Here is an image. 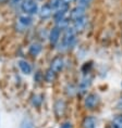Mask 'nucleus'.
Returning <instances> with one entry per match:
<instances>
[{
  "mask_svg": "<svg viewBox=\"0 0 122 128\" xmlns=\"http://www.w3.org/2000/svg\"><path fill=\"white\" fill-rule=\"evenodd\" d=\"M99 102H100V98L97 94H88L84 99V105L87 110H95L98 106Z\"/></svg>",
  "mask_w": 122,
  "mask_h": 128,
  "instance_id": "7ed1b4c3",
  "label": "nucleus"
},
{
  "mask_svg": "<svg viewBox=\"0 0 122 128\" xmlns=\"http://www.w3.org/2000/svg\"><path fill=\"white\" fill-rule=\"evenodd\" d=\"M53 10H52V8L50 7L49 4H45L39 10H38V14H39V16L41 18H50L51 15H53Z\"/></svg>",
  "mask_w": 122,
  "mask_h": 128,
  "instance_id": "0eeeda50",
  "label": "nucleus"
},
{
  "mask_svg": "<svg viewBox=\"0 0 122 128\" xmlns=\"http://www.w3.org/2000/svg\"><path fill=\"white\" fill-rule=\"evenodd\" d=\"M89 85H91V79L87 78V76H85L84 78L82 79V82H80V86H79V90L81 92H84L87 90V88L89 87ZM78 90V91H79Z\"/></svg>",
  "mask_w": 122,
  "mask_h": 128,
  "instance_id": "4468645a",
  "label": "nucleus"
},
{
  "mask_svg": "<svg viewBox=\"0 0 122 128\" xmlns=\"http://www.w3.org/2000/svg\"><path fill=\"white\" fill-rule=\"evenodd\" d=\"M76 42V30L73 27H68L66 28L65 32L62 34V37H61V47L62 49H70L75 44Z\"/></svg>",
  "mask_w": 122,
  "mask_h": 128,
  "instance_id": "f257e3e1",
  "label": "nucleus"
},
{
  "mask_svg": "<svg viewBox=\"0 0 122 128\" xmlns=\"http://www.w3.org/2000/svg\"><path fill=\"white\" fill-rule=\"evenodd\" d=\"M18 23L19 25H21L23 28H27L33 24V18L32 15H27V14H23L21 16H19L18 18Z\"/></svg>",
  "mask_w": 122,
  "mask_h": 128,
  "instance_id": "6e6552de",
  "label": "nucleus"
},
{
  "mask_svg": "<svg viewBox=\"0 0 122 128\" xmlns=\"http://www.w3.org/2000/svg\"><path fill=\"white\" fill-rule=\"evenodd\" d=\"M74 0H63V2L65 4H71V2H73Z\"/></svg>",
  "mask_w": 122,
  "mask_h": 128,
  "instance_id": "5701e85b",
  "label": "nucleus"
},
{
  "mask_svg": "<svg viewBox=\"0 0 122 128\" xmlns=\"http://www.w3.org/2000/svg\"><path fill=\"white\" fill-rule=\"evenodd\" d=\"M60 37H61V30L58 26H54L53 28H51V30L49 32V42L51 46H57L60 42Z\"/></svg>",
  "mask_w": 122,
  "mask_h": 128,
  "instance_id": "39448f33",
  "label": "nucleus"
},
{
  "mask_svg": "<svg viewBox=\"0 0 122 128\" xmlns=\"http://www.w3.org/2000/svg\"><path fill=\"white\" fill-rule=\"evenodd\" d=\"M73 23V28L76 30V33L80 30H83L85 28L86 26V24H87V18L84 16V18H79V20H76L74 22H72Z\"/></svg>",
  "mask_w": 122,
  "mask_h": 128,
  "instance_id": "9b49d317",
  "label": "nucleus"
},
{
  "mask_svg": "<svg viewBox=\"0 0 122 128\" xmlns=\"http://www.w3.org/2000/svg\"><path fill=\"white\" fill-rule=\"evenodd\" d=\"M18 65H19V68H20V71L23 73V74L30 75L31 73H32V66H31V64L28 63L26 60H23V59L19 60L18 61Z\"/></svg>",
  "mask_w": 122,
  "mask_h": 128,
  "instance_id": "1a4fd4ad",
  "label": "nucleus"
},
{
  "mask_svg": "<svg viewBox=\"0 0 122 128\" xmlns=\"http://www.w3.org/2000/svg\"><path fill=\"white\" fill-rule=\"evenodd\" d=\"M6 1H8V0H0V2H6Z\"/></svg>",
  "mask_w": 122,
  "mask_h": 128,
  "instance_id": "b1692460",
  "label": "nucleus"
},
{
  "mask_svg": "<svg viewBox=\"0 0 122 128\" xmlns=\"http://www.w3.org/2000/svg\"><path fill=\"white\" fill-rule=\"evenodd\" d=\"M86 8L85 7H82V6H75L73 9H71V11L69 12V18L71 20L72 22H74L76 20L81 18H84L86 16Z\"/></svg>",
  "mask_w": 122,
  "mask_h": 128,
  "instance_id": "20e7f679",
  "label": "nucleus"
},
{
  "mask_svg": "<svg viewBox=\"0 0 122 128\" xmlns=\"http://www.w3.org/2000/svg\"><path fill=\"white\" fill-rule=\"evenodd\" d=\"M43 50V47L39 42H33L30 44V48H28V53L31 54L32 56H37L38 54L41 52Z\"/></svg>",
  "mask_w": 122,
  "mask_h": 128,
  "instance_id": "f8f14e48",
  "label": "nucleus"
},
{
  "mask_svg": "<svg viewBox=\"0 0 122 128\" xmlns=\"http://www.w3.org/2000/svg\"><path fill=\"white\" fill-rule=\"evenodd\" d=\"M63 68H65V60H63V58L60 56L53 58L50 63V68L58 74V73H60L62 71Z\"/></svg>",
  "mask_w": 122,
  "mask_h": 128,
  "instance_id": "423d86ee",
  "label": "nucleus"
},
{
  "mask_svg": "<svg viewBox=\"0 0 122 128\" xmlns=\"http://www.w3.org/2000/svg\"><path fill=\"white\" fill-rule=\"evenodd\" d=\"M48 4L52 8L53 11H56V10H58V9H60L63 4H66L63 2V0H50Z\"/></svg>",
  "mask_w": 122,
  "mask_h": 128,
  "instance_id": "dca6fc26",
  "label": "nucleus"
},
{
  "mask_svg": "<svg viewBox=\"0 0 122 128\" xmlns=\"http://www.w3.org/2000/svg\"><path fill=\"white\" fill-rule=\"evenodd\" d=\"M41 102H43V99H41L40 96L38 94H34L33 97H32V103H33L34 106H40L41 105Z\"/></svg>",
  "mask_w": 122,
  "mask_h": 128,
  "instance_id": "6ab92c4d",
  "label": "nucleus"
},
{
  "mask_svg": "<svg viewBox=\"0 0 122 128\" xmlns=\"http://www.w3.org/2000/svg\"><path fill=\"white\" fill-rule=\"evenodd\" d=\"M20 128H35L34 123L28 118H25V120H22V123L20 125Z\"/></svg>",
  "mask_w": 122,
  "mask_h": 128,
  "instance_id": "f3484780",
  "label": "nucleus"
},
{
  "mask_svg": "<svg viewBox=\"0 0 122 128\" xmlns=\"http://www.w3.org/2000/svg\"><path fill=\"white\" fill-rule=\"evenodd\" d=\"M21 10L24 12V14L34 15L38 13L39 7L36 0H24L21 4Z\"/></svg>",
  "mask_w": 122,
  "mask_h": 128,
  "instance_id": "f03ea898",
  "label": "nucleus"
},
{
  "mask_svg": "<svg viewBox=\"0 0 122 128\" xmlns=\"http://www.w3.org/2000/svg\"><path fill=\"white\" fill-rule=\"evenodd\" d=\"M65 110H66V103L63 100H58L54 103V113H56L57 117H60L65 113Z\"/></svg>",
  "mask_w": 122,
  "mask_h": 128,
  "instance_id": "ddd939ff",
  "label": "nucleus"
},
{
  "mask_svg": "<svg viewBox=\"0 0 122 128\" xmlns=\"http://www.w3.org/2000/svg\"><path fill=\"white\" fill-rule=\"evenodd\" d=\"M56 75H57V73L56 72H53L52 70H51L50 68L47 70L46 73H45V80H46L47 82H52L54 80V78H56Z\"/></svg>",
  "mask_w": 122,
  "mask_h": 128,
  "instance_id": "2eb2a0df",
  "label": "nucleus"
},
{
  "mask_svg": "<svg viewBox=\"0 0 122 128\" xmlns=\"http://www.w3.org/2000/svg\"><path fill=\"white\" fill-rule=\"evenodd\" d=\"M59 128H73V124L71 122H65L60 125Z\"/></svg>",
  "mask_w": 122,
  "mask_h": 128,
  "instance_id": "412c9836",
  "label": "nucleus"
},
{
  "mask_svg": "<svg viewBox=\"0 0 122 128\" xmlns=\"http://www.w3.org/2000/svg\"><path fill=\"white\" fill-rule=\"evenodd\" d=\"M23 1H24V0H11V4H13V6H17V4H20L21 6V4Z\"/></svg>",
  "mask_w": 122,
  "mask_h": 128,
  "instance_id": "4be33fe9",
  "label": "nucleus"
},
{
  "mask_svg": "<svg viewBox=\"0 0 122 128\" xmlns=\"http://www.w3.org/2000/svg\"><path fill=\"white\" fill-rule=\"evenodd\" d=\"M112 128H122V116H117L111 123Z\"/></svg>",
  "mask_w": 122,
  "mask_h": 128,
  "instance_id": "a211bd4d",
  "label": "nucleus"
},
{
  "mask_svg": "<svg viewBox=\"0 0 122 128\" xmlns=\"http://www.w3.org/2000/svg\"><path fill=\"white\" fill-rule=\"evenodd\" d=\"M76 2H78L79 6H82V7H87L89 6V4L92 2V0H76Z\"/></svg>",
  "mask_w": 122,
  "mask_h": 128,
  "instance_id": "aec40b11",
  "label": "nucleus"
},
{
  "mask_svg": "<svg viewBox=\"0 0 122 128\" xmlns=\"http://www.w3.org/2000/svg\"><path fill=\"white\" fill-rule=\"evenodd\" d=\"M83 128H96L97 127V120L94 116H86L82 122Z\"/></svg>",
  "mask_w": 122,
  "mask_h": 128,
  "instance_id": "9d476101",
  "label": "nucleus"
}]
</instances>
